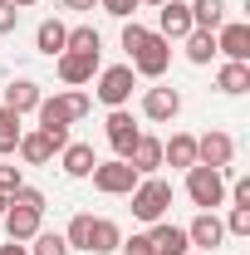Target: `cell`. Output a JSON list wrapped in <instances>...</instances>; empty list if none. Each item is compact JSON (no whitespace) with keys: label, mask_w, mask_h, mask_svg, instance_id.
I'll list each match as a JSON object with an SVG mask.
<instances>
[{"label":"cell","mask_w":250,"mask_h":255,"mask_svg":"<svg viewBox=\"0 0 250 255\" xmlns=\"http://www.w3.org/2000/svg\"><path fill=\"white\" fill-rule=\"evenodd\" d=\"M89 108H94V98L84 94V89H64L54 98H39L34 118H39L44 132H54V128H69V123H79V118H89Z\"/></svg>","instance_id":"1"},{"label":"cell","mask_w":250,"mask_h":255,"mask_svg":"<svg viewBox=\"0 0 250 255\" xmlns=\"http://www.w3.org/2000/svg\"><path fill=\"white\" fill-rule=\"evenodd\" d=\"M127 59H132V74H137V79H162V74L172 69V44H167L157 30H147L132 49H127Z\"/></svg>","instance_id":"2"},{"label":"cell","mask_w":250,"mask_h":255,"mask_svg":"<svg viewBox=\"0 0 250 255\" xmlns=\"http://www.w3.org/2000/svg\"><path fill=\"white\" fill-rule=\"evenodd\" d=\"M64 142H69V128H54V132H44V128H25L15 152H20L25 167H49V162L64 152Z\"/></svg>","instance_id":"3"},{"label":"cell","mask_w":250,"mask_h":255,"mask_svg":"<svg viewBox=\"0 0 250 255\" xmlns=\"http://www.w3.org/2000/svg\"><path fill=\"white\" fill-rule=\"evenodd\" d=\"M132 196V216L137 221H167V206H172V187L162 177H137V187L127 191Z\"/></svg>","instance_id":"4"},{"label":"cell","mask_w":250,"mask_h":255,"mask_svg":"<svg viewBox=\"0 0 250 255\" xmlns=\"http://www.w3.org/2000/svg\"><path fill=\"white\" fill-rule=\"evenodd\" d=\"M132 89H137L132 64H113V69H98L94 74V94H98V103H108V108H127Z\"/></svg>","instance_id":"5"},{"label":"cell","mask_w":250,"mask_h":255,"mask_svg":"<svg viewBox=\"0 0 250 255\" xmlns=\"http://www.w3.org/2000/svg\"><path fill=\"white\" fill-rule=\"evenodd\" d=\"M187 196L191 206H201V211H216L221 201H226V172H216V167H187Z\"/></svg>","instance_id":"6"},{"label":"cell","mask_w":250,"mask_h":255,"mask_svg":"<svg viewBox=\"0 0 250 255\" xmlns=\"http://www.w3.org/2000/svg\"><path fill=\"white\" fill-rule=\"evenodd\" d=\"M196 162H201V167L226 172V167L236 162V137H231V132H221V128L201 132V137H196Z\"/></svg>","instance_id":"7"},{"label":"cell","mask_w":250,"mask_h":255,"mask_svg":"<svg viewBox=\"0 0 250 255\" xmlns=\"http://www.w3.org/2000/svg\"><path fill=\"white\" fill-rule=\"evenodd\" d=\"M89 177H94V187L103 191V196H127V191L137 187V172H132V167H127L123 157H113V162H98V167L89 172Z\"/></svg>","instance_id":"8"},{"label":"cell","mask_w":250,"mask_h":255,"mask_svg":"<svg viewBox=\"0 0 250 255\" xmlns=\"http://www.w3.org/2000/svg\"><path fill=\"white\" fill-rule=\"evenodd\" d=\"M177 113H182V94H177V89L157 84V89L142 94V118H147V123H172Z\"/></svg>","instance_id":"9"},{"label":"cell","mask_w":250,"mask_h":255,"mask_svg":"<svg viewBox=\"0 0 250 255\" xmlns=\"http://www.w3.org/2000/svg\"><path fill=\"white\" fill-rule=\"evenodd\" d=\"M127 167L137 172V177H157V167H162V137H152V132H137V142L127 147Z\"/></svg>","instance_id":"10"},{"label":"cell","mask_w":250,"mask_h":255,"mask_svg":"<svg viewBox=\"0 0 250 255\" xmlns=\"http://www.w3.org/2000/svg\"><path fill=\"white\" fill-rule=\"evenodd\" d=\"M54 64H59V79L69 84V89H84V84H94V74L103 69V64H98V54H74V49H64Z\"/></svg>","instance_id":"11"},{"label":"cell","mask_w":250,"mask_h":255,"mask_svg":"<svg viewBox=\"0 0 250 255\" xmlns=\"http://www.w3.org/2000/svg\"><path fill=\"white\" fill-rule=\"evenodd\" d=\"M196 30L191 25V10L182 5V0H167V5H157V34L172 44V39H187V34Z\"/></svg>","instance_id":"12"},{"label":"cell","mask_w":250,"mask_h":255,"mask_svg":"<svg viewBox=\"0 0 250 255\" xmlns=\"http://www.w3.org/2000/svg\"><path fill=\"white\" fill-rule=\"evenodd\" d=\"M216 54H226L236 64H250V25L246 20H231V25L216 30Z\"/></svg>","instance_id":"13"},{"label":"cell","mask_w":250,"mask_h":255,"mask_svg":"<svg viewBox=\"0 0 250 255\" xmlns=\"http://www.w3.org/2000/svg\"><path fill=\"white\" fill-rule=\"evenodd\" d=\"M147 241H152V255H187L191 251L187 226H172V221H152Z\"/></svg>","instance_id":"14"},{"label":"cell","mask_w":250,"mask_h":255,"mask_svg":"<svg viewBox=\"0 0 250 255\" xmlns=\"http://www.w3.org/2000/svg\"><path fill=\"white\" fill-rule=\"evenodd\" d=\"M39 221H44V211H30V206H20V201H10V211H5V236L10 241H34L39 236Z\"/></svg>","instance_id":"15"},{"label":"cell","mask_w":250,"mask_h":255,"mask_svg":"<svg viewBox=\"0 0 250 255\" xmlns=\"http://www.w3.org/2000/svg\"><path fill=\"white\" fill-rule=\"evenodd\" d=\"M187 241L196 246V251H216L221 241H226V226H221L216 211H196V221L187 226Z\"/></svg>","instance_id":"16"},{"label":"cell","mask_w":250,"mask_h":255,"mask_svg":"<svg viewBox=\"0 0 250 255\" xmlns=\"http://www.w3.org/2000/svg\"><path fill=\"white\" fill-rule=\"evenodd\" d=\"M103 128H108V147H113L118 157H127V147H132V142H137V132H142V128L132 123V113H127V108H113Z\"/></svg>","instance_id":"17"},{"label":"cell","mask_w":250,"mask_h":255,"mask_svg":"<svg viewBox=\"0 0 250 255\" xmlns=\"http://www.w3.org/2000/svg\"><path fill=\"white\" fill-rule=\"evenodd\" d=\"M162 167H177V172L196 167V137H191V132H172V137L162 142Z\"/></svg>","instance_id":"18"},{"label":"cell","mask_w":250,"mask_h":255,"mask_svg":"<svg viewBox=\"0 0 250 255\" xmlns=\"http://www.w3.org/2000/svg\"><path fill=\"white\" fill-rule=\"evenodd\" d=\"M39 98H44V89H39L34 79H10V89H5V108L25 118V113L39 108Z\"/></svg>","instance_id":"19"},{"label":"cell","mask_w":250,"mask_h":255,"mask_svg":"<svg viewBox=\"0 0 250 255\" xmlns=\"http://www.w3.org/2000/svg\"><path fill=\"white\" fill-rule=\"evenodd\" d=\"M118 246H123V231H118V221L94 216V226H89V255H113Z\"/></svg>","instance_id":"20"},{"label":"cell","mask_w":250,"mask_h":255,"mask_svg":"<svg viewBox=\"0 0 250 255\" xmlns=\"http://www.w3.org/2000/svg\"><path fill=\"white\" fill-rule=\"evenodd\" d=\"M59 167H64V177H89V172L98 167V157H94V147H89V142H64Z\"/></svg>","instance_id":"21"},{"label":"cell","mask_w":250,"mask_h":255,"mask_svg":"<svg viewBox=\"0 0 250 255\" xmlns=\"http://www.w3.org/2000/svg\"><path fill=\"white\" fill-rule=\"evenodd\" d=\"M64 39H69V25H64V20H39V30H34V49H39V54L59 59Z\"/></svg>","instance_id":"22"},{"label":"cell","mask_w":250,"mask_h":255,"mask_svg":"<svg viewBox=\"0 0 250 255\" xmlns=\"http://www.w3.org/2000/svg\"><path fill=\"white\" fill-rule=\"evenodd\" d=\"M187 10H191V25H196V30L216 34L221 25H226V0H187Z\"/></svg>","instance_id":"23"},{"label":"cell","mask_w":250,"mask_h":255,"mask_svg":"<svg viewBox=\"0 0 250 255\" xmlns=\"http://www.w3.org/2000/svg\"><path fill=\"white\" fill-rule=\"evenodd\" d=\"M216 89H221V94H246V89H250V64L226 59L216 69Z\"/></svg>","instance_id":"24"},{"label":"cell","mask_w":250,"mask_h":255,"mask_svg":"<svg viewBox=\"0 0 250 255\" xmlns=\"http://www.w3.org/2000/svg\"><path fill=\"white\" fill-rule=\"evenodd\" d=\"M182 44H187V59L191 64H211V54H216V34H211V30H191Z\"/></svg>","instance_id":"25"},{"label":"cell","mask_w":250,"mask_h":255,"mask_svg":"<svg viewBox=\"0 0 250 255\" xmlns=\"http://www.w3.org/2000/svg\"><path fill=\"white\" fill-rule=\"evenodd\" d=\"M20 132H25V123H20V113L0 108V157H10V152L20 147Z\"/></svg>","instance_id":"26"},{"label":"cell","mask_w":250,"mask_h":255,"mask_svg":"<svg viewBox=\"0 0 250 255\" xmlns=\"http://www.w3.org/2000/svg\"><path fill=\"white\" fill-rule=\"evenodd\" d=\"M64 49H74V54H98V49H103V39H98L94 25H74L69 39H64Z\"/></svg>","instance_id":"27"},{"label":"cell","mask_w":250,"mask_h":255,"mask_svg":"<svg viewBox=\"0 0 250 255\" xmlns=\"http://www.w3.org/2000/svg\"><path fill=\"white\" fill-rule=\"evenodd\" d=\"M89 226H94V216H89V211H79V216L69 221V231H64L69 251H89Z\"/></svg>","instance_id":"28"},{"label":"cell","mask_w":250,"mask_h":255,"mask_svg":"<svg viewBox=\"0 0 250 255\" xmlns=\"http://www.w3.org/2000/svg\"><path fill=\"white\" fill-rule=\"evenodd\" d=\"M30 255H69V241H64L59 231H39L34 246H30Z\"/></svg>","instance_id":"29"},{"label":"cell","mask_w":250,"mask_h":255,"mask_svg":"<svg viewBox=\"0 0 250 255\" xmlns=\"http://www.w3.org/2000/svg\"><path fill=\"white\" fill-rule=\"evenodd\" d=\"M226 236H250V206H231V216H226Z\"/></svg>","instance_id":"30"},{"label":"cell","mask_w":250,"mask_h":255,"mask_svg":"<svg viewBox=\"0 0 250 255\" xmlns=\"http://www.w3.org/2000/svg\"><path fill=\"white\" fill-rule=\"evenodd\" d=\"M20 187H25V172H20L15 162H0V191H5V196H15Z\"/></svg>","instance_id":"31"},{"label":"cell","mask_w":250,"mask_h":255,"mask_svg":"<svg viewBox=\"0 0 250 255\" xmlns=\"http://www.w3.org/2000/svg\"><path fill=\"white\" fill-rule=\"evenodd\" d=\"M123 255H152V241H147V231H137V236H123Z\"/></svg>","instance_id":"32"},{"label":"cell","mask_w":250,"mask_h":255,"mask_svg":"<svg viewBox=\"0 0 250 255\" xmlns=\"http://www.w3.org/2000/svg\"><path fill=\"white\" fill-rule=\"evenodd\" d=\"M98 5H103V10L113 15V20H132V10H137L142 0H98Z\"/></svg>","instance_id":"33"},{"label":"cell","mask_w":250,"mask_h":255,"mask_svg":"<svg viewBox=\"0 0 250 255\" xmlns=\"http://www.w3.org/2000/svg\"><path fill=\"white\" fill-rule=\"evenodd\" d=\"M10 201H20V206H30V211H44V191L39 187H20Z\"/></svg>","instance_id":"34"},{"label":"cell","mask_w":250,"mask_h":255,"mask_svg":"<svg viewBox=\"0 0 250 255\" xmlns=\"http://www.w3.org/2000/svg\"><path fill=\"white\" fill-rule=\"evenodd\" d=\"M226 196H231V206H250V177H236L226 187Z\"/></svg>","instance_id":"35"},{"label":"cell","mask_w":250,"mask_h":255,"mask_svg":"<svg viewBox=\"0 0 250 255\" xmlns=\"http://www.w3.org/2000/svg\"><path fill=\"white\" fill-rule=\"evenodd\" d=\"M15 25H20V10L10 0H0V34H15Z\"/></svg>","instance_id":"36"},{"label":"cell","mask_w":250,"mask_h":255,"mask_svg":"<svg viewBox=\"0 0 250 255\" xmlns=\"http://www.w3.org/2000/svg\"><path fill=\"white\" fill-rule=\"evenodd\" d=\"M0 255H30V246H25V241H5V246H0Z\"/></svg>","instance_id":"37"},{"label":"cell","mask_w":250,"mask_h":255,"mask_svg":"<svg viewBox=\"0 0 250 255\" xmlns=\"http://www.w3.org/2000/svg\"><path fill=\"white\" fill-rule=\"evenodd\" d=\"M98 0H64V10H94Z\"/></svg>","instance_id":"38"},{"label":"cell","mask_w":250,"mask_h":255,"mask_svg":"<svg viewBox=\"0 0 250 255\" xmlns=\"http://www.w3.org/2000/svg\"><path fill=\"white\" fill-rule=\"evenodd\" d=\"M5 211H10V196H5V191H0V221H5Z\"/></svg>","instance_id":"39"},{"label":"cell","mask_w":250,"mask_h":255,"mask_svg":"<svg viewBox=\"0 0 250 255\" xmlns=\"http://www.w3.org/2000/svg\"><path fill=\"white\" fill-rule=\"evenodd\" d=\"M10 5H15V10H30V5H39V0H10Z\"/></svg>","instance_id":"40"},{"label":"cell","mask_w":250,"mask_h":255,"mask_svg":"<svg viewBox=\"0 0 250 255\" xmlns=\"http://www.w3.org/2000/svg\"><path fill=\"white\" fill-rule=\"evenodd\" d=\"M142 5H167V0H142Z\"/></svg>","instance_id":"41"},{"label":"cell","mask_w":250,"mask_h":255,"mask_svg":"<svg viewBox=\"0 0 250 255\" xmlns=\"http://www.w3.org/2000/svg\"><path fill=\"white\" fill-rule=\"evenodd\" d=\"M187 255H196V251H187Z\"/></svg>","instance_id":"42"}]
</instances>
